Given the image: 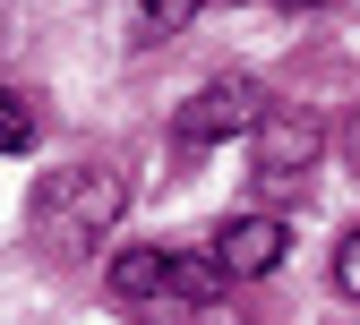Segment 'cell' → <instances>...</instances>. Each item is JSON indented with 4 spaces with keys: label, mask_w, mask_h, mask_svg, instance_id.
I'll return each mask as SVG.
<instances>
[{
    "label": "cell",
    "mask_w": 360,
    "mask_h": 325,
    "mask_svg": "<svg viewBox=\"0 0 360 325\" xmlns=\"http://www.w3.org/2000/svg\"><path fill=\"white\" fill-rule=\"evenodd\" d=\"M112 300L129 308H198V300H232V274L214 248H120L112 257Z\"/></svg>",
    "instance_id": "cell-2"
},
{
    "label": "cell",
    "mask_w": 360,
    "mask_h": 325,
    "mask_svg": "<svg viewBox=\"0 0 360 325\" xmlns=\"http://www.w3.org/2000/svg\"><path fill=\"white\" fill-rule=\"evenodd\" d=\"M318 154H326V120H318V112H292V103H275V112L257 120V137H249L257 189H300Z\"/></svg>",
    "instance_id": "cell-4"
},
{
    "label": "cell",
    "mask_w": 360,
    "mask_h": 325,
    "mask_svg": "<svg viewBox=\"0 0 360 325\" xmlns=\"http://www.w3.org/2000/svg\"><path fill=\"white\" fill-rule=\"evenodd\" d=\"M206 248L223 257V274H232V283H257V274H275V265L292 257V231H283L275 214H232Z\"/></svg>",
    "instance_id": "cell-5"
},
{
    "label": "cell",
    "mask_w": 360,
    "mask_h": 325,
    "mask_svg": "<svg viewBox=\"0 0 360 325\" xmlns=\"http://www.w3.org/2000/svg\"><path fill=\"white\" fill-rule=\"evenodd\" d=\"M198 9H206V0H146V26H155V34H180Z\"/></svg>",
    "instance_id": "cell-9"
},
{
    "label": "cell",
    "mask_w": 360,
    "mask_h": 325,
    "mask_svg": "<svg viewBox=\"0 0 360 325\" xmlns=\"http://www.w3.org/2000/svg\"><path fill=\"white\" fill-rule=\"evenodd\" d=\"M120 214H129L120 163H60V171H43L34 197H26V223H34V240L52 257H86L95 240L120 231Z\"/></svg>",
    "instance_id": "cell-1"
},
{
    "label": "cell",
    "mask_w": 360,
    "mask_h": 325,
    "mask_svg": "<svg viewBox=\"0 0 360 325\" xmlns=\"http://www.w3.org/2000/svg\"><path fill=\"white\" fill-rule=\"evenodd\" d=\"M335 291H343V300H360V223L343 231V248H335Z\"/></svg>",
    "instance_id": "cell-8"
},
{
    "label": "cell",
    "mask_w": 360,
    "mask_h": 325,
    "mask_svg": "<svg viewBox=\"0 0 360 325\" xmlns=\"http://www.w3.org/2000/svg\"><path fill=\"white\" fill-rule=\"evenodd\" d=\"M266 112H275V103H266L257 77H206L198 95L172 112V137H180L189 154H198V146H232V137H257Z\"/></svg>",
    "instance_id": "cell-3"
},
{
    "label": "cell",
    "mask_w": 360,
    "mask_h": 325,
    "mask_svg": "<svg viewBox=\"0 0 360 325\" xmlns=\"http://www.w3.org/2000/svg\"><path fill=\"white\" fill-rule=\"evenodd\" d=\"M275 9H335V0H275Z\"/></svg>",
    "instance_id": "cell-11"
},
{
    "label": "cell",
    "mask_w": 360,
    "mask_h": 325,
    "mask_svg": "<svg viewBox=\"0 0 360 325\" xmlns=\"http://www.w3.org/2000/svg\"><path fill=\"white\" fill-rule=\"evenodd\" d=\"M155 325H249L232 300H198V308H155Z\"/></svg>",
    "instance_id": "cell-7"
},
{
    "label": "cell",
    "mask_w": 360,
    "mask_h": 325,
    "mask_svg": "<svg viewBox=\"0 0 360 325\" xmlns=\"http://www.w3.org/2000/svg\"><path fill=\"white\" fill-rule=\"evenodd\" d=\"M343 163H352V171H360V112H352V120H343Z\"/></svg>",
    "instance_id": "cell-10"
},
{
    "label": "cell",
    "mask_w": 360,
    "mask_h": 325,
    "mask_svg": "<svg viewBox=\"0 0 360 325\" xmlns=\"http://www.w3.org/2000/svg\"><path fill=\"white\" fill-rule=\"evenodd\" d=\"M34 137H43L34 103H26V95H9V86H0V154H26Z\"/></svg>",
    "instance_id": "cell-6"
}]
</instances>
